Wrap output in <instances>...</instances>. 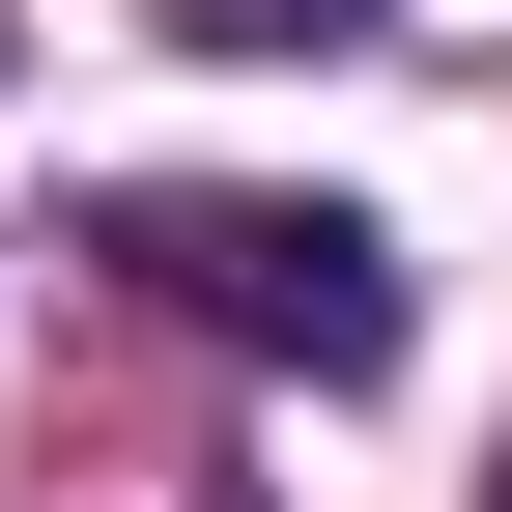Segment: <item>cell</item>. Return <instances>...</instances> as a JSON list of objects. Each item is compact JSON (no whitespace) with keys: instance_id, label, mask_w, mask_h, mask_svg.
I'll use <instances>...</instances> for the list:
<instances>
[{"instance_id":"1","label":"cell","mask_w":512,"mask_h":512,"mask_svg":"<svg viewBox=\"0 0 512 512\" xmlns=\"http://www.w3.org/2000/svg\"><path fill=\"white\" fill-rule=\"evenodd\" d=\"M86 256L143 313H200V342L313 370V399H370L399 370V228L370 200H256V171H143V200H86Z\"/></svg>"},{"instance_id":"2","label":"cell","mask_w":512,"mask_h":512,"mask_svg":"<svg viewBox=\"0 0 512 512\" xmlns=\"http://www.w3.org/2000/svg\"><path fill=\"white\" fill-rule=\"evenodd\" d=\"M171 29H200V57H342L370 0H171Z\"/></svg>"},{"instance_id":"3","label":"cell","mask_w":512,"mask_h":512,"mask_svg":"<svg viewBox=\"0 0 512 512\" xmlns=\"http://www.w3.org/2000/svg\"><path fill=\"white\" fill-rule=\"evenodd\" d=\"M484 512H512V484H484Z\"/></svg>"}]
</instances>
